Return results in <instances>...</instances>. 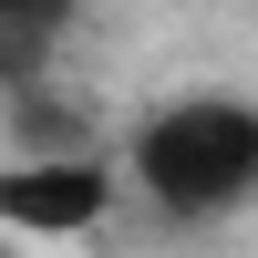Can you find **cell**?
<instances>
[{
    "mask_svg": "<svg viewBox=\"0 0 258 258\" xmlns=\"http://www.w3.org/2000/svg\"><path fill=\"white\" fill-rule=\"evenodd\" d=\"M114 207H124V176H114L103 145H83V155H0V227L21 248L31 238H93Z\"/></svg>",
    "mask_w": 258,
    "mask_h": 258,
    "instance_id": "2",
    "label": "cell"
},
{
    "mask_svg": "<svg viewBox=\"0 0 258 258\" xmlns=\"http://www.w3.org/2000/svg\"><path fill=\"white\" fill-rule=\"evenodd\" d=\"M114 176H124V197L155 227H176V238L248 217L258 207V93L207 83V93L145 103L135 135H124V155H114Z\"/></svg>",
    "mask_w": 258,
    "mask_h": 258,
    "instance_id": "1",
    "label": "cell"
},
{
    "mask_svg": "<svg viewBox=\"0 0 258 258\" xmlns=\"http://www.w3.org/2000/svg\"><path fill=\"white\" fill-rule=\"evenodd\" d=\"M73 21H83V0H0V93H41L62 73Z\"/></svg>",
    "mask_w": 258,
    "mask_h": 258,
    "instance_id": "3",
    "label": "cell"
},
{
    "mask_svg": "<svg viewBox=\"0 0 258 258\" xmlns=\"http://www.w3.org/2000/svg\"><path fill=\"white\" fill-rule=\"evenodd\" d=\"M0 258H21V238H11V227H0Z\"/></svg>",
    "mask_w": 258,
    "mask_h": 258,
    "instance_id": "4",
    "label": "cell"
}]
</instances>
